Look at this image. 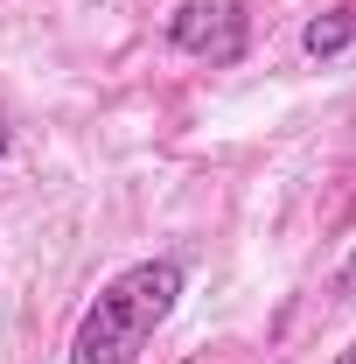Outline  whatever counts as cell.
<instances>
[{"label": "cell", "mask_w": 356, "mask_h": 364, "mask_svg": "<svg viewBox=\"0 0 356 364\" xmlns=\"http://www.w3.org/2000/svg\"><path fill=\"white\" fill-rule=\"evenodd\" d=\"M356 43V7H328V14H314L308 28H301V49H308L314 63H328V56H343Z\"/></svg>", "instance_id": "cell-3"}, {"label": "cell", "mask_w": 356, "mask_h": 364, "mask_svg": "<svg viewBox=\"0 0 356 364\" xmlns=\"http://www.w3.org/2000/svg\"><path fill=\"white\" fill-rule=\"evenodd\" d=\"M335 364H356V336H350V350H343V358H335Z\"/></svg>", "instance_id": "cell-6"}, {"label": "cell", "mask_w": 356, "mask_h": 364, "mask_svg": "<svg viewBox=\"0 0 356 364\" xmlns=\"http://www.w3.org/2000/svg\"><path fill=\"white\" fill-rule=\"evenodd\" d=\"M182 287H189V273L168 252L112 273L91 294V309L77 316V329H70V364H140V350L154 343V329L175 316Z\"/></svg>", "instance_id": "cell-1"}, {"label": "cell", "mask_w": 356, "mask_h": 364, "mask_svg": "<svg viewBox=\"0 0 356 364\" xmlns=\"http://www.w3.org/2000/svg\"><path fill=\"white\" fill-rule=\"evenodd\" d=\"M168 43L182 56H203V63H238L245 49H252V14L238 7V0H189L168 14Z\"/></svg>", "instance_id": "cell-2"}, {"label": "cell", "mask_w": 356, "mask_h": 364, "mask_svg": "<svg viewBox=\"0 0 356 364\" xmlns=\"http://www.w3.org/2000/svg\"><path fill=\"white\" fill-rule=\"evenodd\" d=\"M335 301H356V252L335 267Z\"/></svg>", "instance_id": "cell-4"}, {"label": "cell", "mask_w": 356, "mask_h": 364, "mask_svg": "<svg viewBox=\"0 0 356 364\" xmlns=\"http://www.w3.org/2000/svg\"><path fill=\"white\" fill-rule=\"evenodd\" d=\"M7 140H14V127H7V112H0V154H7Z\"/></svg>", "instance_id": "cell-5"}]
</instances>
